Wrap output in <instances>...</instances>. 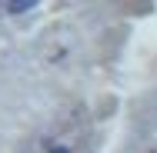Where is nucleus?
Wrapping results in <instances>:
<instances>
[{
	"instance_id": "2",
	"label": "nucleus",
	"mask_w": 157,
	"mask_h": 153,
	"mask_svg": "<svg viewBox=\"0 0 157 153\" xmlns=\"http://www.w3.org/2000/svg\"><path fill=\"white\" fill-rule=\"evenodd\" d=\"M50 153H67V147H50Z\"/></svg>"
},
{
	"instance_id": "1",
	"label": "nucleus",
	"mask_w": 157,
	"mask_h": 153,
	"mask_svg": "<svg viewBox=\"0 0 157 153\" xmlns=\"http://www.w3.org/2000/svg\"><path fill=\"white\" fill-rule=\"evenodd\" d=\"M33 7V0H13V3H10V10H13V13H20V10H30Z\"/></svg>"
}]
</instances>
